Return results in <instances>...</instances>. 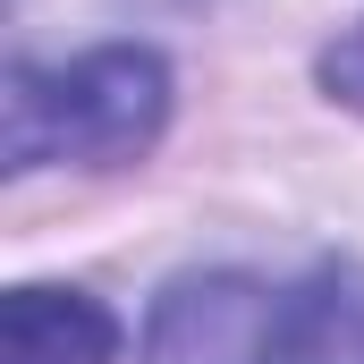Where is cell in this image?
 Wrapping results in <instances>:
<instances>
[{
    "label": "cell",
    "mask_w": 364,
    "mask_h": 364,
    "mask_svg": "<svg viewBox=\"0 0 364 364\" xmlns=\"http://www.w3.org/2000/svg\"><path fill=\"white\" fill-rule=\"evenodd\" d=\"M161 127H170V68L136 43L85 51L68 68H17L0 93L9 170H51V161L119 170V161L153 153Z\"/></svg>",
    "instance_id": "1"
},
{
    "label": "cell",
    "mask_w": 364,
    "mask_h": 364,
    "mask_svg": "<svg viewBox=\"0 0 364 364\" xmlns=\"http://www.w3.org/2000/svg\"><path fill=\"white\" fill-rule=\"evenodd\" d=\"M119 322L85 288H9L0 305V364H110Z\"/></svg>",
    "instance_id": "3"
},
{
    "label": "cell",
    "mask_w": 364,
    "mask_h": 364,
    "mask_svg": "<svg viewBox=\"0 0 364 364\" xmlns=\"http://www.w3.org/2000/svg\"><path fill=\"white\" fill-rule=\"evenodd\" d=\"M237 364H364V263H322L288 288H255Z\"/></svg>",
    "instance_id": "2"
},
{
    "label": "cell",
    "mask_w": 364,
    "mask_h": 364,
    "mask_svg": "<svg viewBox=\"0 0 364 364\" xmlns=\"http://www.w3.org/2000/svg\"><path fill=\"white\" fill-rule=\"evenodd\" d=\"M322 85L339 93V102H356V110H364V26H356V34H339V43L322 51Z\"/></svg>",
    "instance_id": "4"
}]
</instances>
